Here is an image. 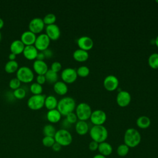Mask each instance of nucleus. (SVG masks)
Returning <instances> with one entry per match:
<instances>
[{
  "label": "nucleus",
  "mask_w": 158,
  "mask_h": 158,
  "mask_svg": "<svg viewBox=\"0 0 158 158\" xmlns=\"http://www.w3.org/2000/svg\"><path fill=\"white\" fill-rule=\"evenodd\" d=\"M141 141V136L138 130L134 128H129L125 131L123 142L130 148L138 146Z\"/></svg>",
  "instance_id": "f257e3e1"
},
{
  "label": "nucleus",
  "mask_w": 158,
  "mask_h": 158,
  "mask_svg": "<svg viewBox=\"0 0 158 158\" xmlns=\"http://www.w3.org/2000/svg\"><path fill=\"white\" fill-rule=\"evenodd\" d=\"M75 107L76 104L74 99L70 96H66L58 101L57 109L62 115L66 116L69 114L73 112Z\"/></svg>",
  "instance_id": "f03ea898"
},
{
  "label": "nucleus",
  "mask_w": 158,
  "mask_h": 158,
  "mask_svg": "<svg viewBox=\"0 0 158 158\" xmlns=\"http://www.w3.org/2000/svg\"><path fill=\"white\" fill-rule=\"evenodd\" d=\"M89 133L92 140L98 143L106 141L108 137V131L104 125H93Z\"/></svg>",
  "instance_id": "7ed1b4c3"
},
{
  "label": "nucleus",
  "mask_w": 158,
  "mask_h": 158,
  "mask_svg": "<svg viewBox=\"0 0 158 158\" xmlns=\"http://www.w3.org/2000/svg\"><path fill=\"white\" fill-rule=\"evenodd\" d=\"M54 138L55 141L62 147L69 146L73 140L72 134L65 128H61L57 130Z\"/></svg>",
  "instance_id": "20e7f679"
},
{
  "label": "nucleus",
  "mask_w": 158,
  "mask_h": 158,
  "mask_svg": "<svg viewBox=\"0 0 158 158\" xmlns=\"http://www.w3.org/2000/svg\"><path fill=\"white\" fill-rule=\"evenodd\" d=\"M91 106L86 102H80L75 107V114L78 120L86 121L92 113Z\"/></svg>",
  "instance_id": "39448f33"
},
{
  "label": "nucleus",
  "mask_w": 158,
  "mask_h": 158,
  "mask_svg": "<svg viewBox=\"0 0 158 158\" xmlns=\"http://www.w3.org/2000/svg\"><path fill=\"white\" fill-rule=\"evenodd\" d=\"M16 77L23 83H30L34 78V73L31 68L27 66L20 67L16 72Z\"/></svg>",
  "instance_id": "423d86ee"
},
{
  "label": "nucleus",
  "mask_w": 158,
  "mask_h": 158,
  "mask_svg": "<svg viewBox=\"0 0 158 158\" xmlns=\"http://www.w3.org/2000/svg\"><path fill=\"white\" fill-rule=\"evenodd\" d=\"M46 96L44 94H33L27 100L28 107L33 110L41 109L44 106Z\"/></svg>",
  "instance_id": "0eeeda50"
},
{
  "label": "nucleus",
  "mask_w": 158,
  "mask_h": 158,
  "mask_svg": "<svg viewBox=\"0 0 158 158\" xmlns=\"http://www.w3.org/2000/svg\"><path fill=\"white\" fill-rule=\"evenodd\" d=\"M60 77L64 83L66 84H70L77 80L78 75L77 73V70L75 69L67 67L62 71Z\"/></svg>",
  "instance_id": "6e6552de"
},
{
  "label": "nucleus",
  "mask_w": 158,
  "mask_h": 158,
  "mask_svg": "<svg viewBox=\"0 0 158 158\" xmlns=\"http://www.w3.org/2000/svg\"><path fill=\"white\" fill-rule=\"evenodd\" d=\"M50 41L51 40L46 33H41L36 36L34 46L38 51H43L49 48Z\"/></svg>",
  "instance_id": "1a4fd4ad"
},
{
  "label": "nucleus",
  "mask_w": 158,
  "mask_h": 158,
  "mask_svg": "<svg viewBox=\"0 0 158 158\" xmlns=\"http://www.w3.org/2000/svg\"><path fill=\"white\" fill-rule=\"evenodd\" d=\"M89 119L93 125H103L107 120V115L104 111L97 109L92 112Z\"/></svg>",
  "instance_id": "9d476101"
},
{
  "label": "nucleus",
  "mask_w": 158,
  "mask_h": 158,
  "mask_svg": "<svg viewBox=\"0 0 158 158\" xmlns=\"http://www.w3.org/2000/svg\"><path fill=\"white\" fill-rule=\"evenodd\" d=\"M119 81L117 77L113 75H109L105 77L103 81L104 88L108 91H114L118 86Z\"/></svg>",
  "instance_id": "9b49d317"
},
{
  "label": "nucleus",
  "mask_w": 158,
  "mask_h": 158,
  "mask_svg": "<svg viewBox=\"0 0 158 158\" xmlns=\"http://www.w3.org/2000/svg\"><path fill=\"white\" fill-rule=\"evenodd\" d=\"M44 23L43 19L40 17H35L32 19L28 24L29 30L37 34L41 33L44 28Z\"/></svg>",
  "instance_id": "f8f14e48"
},
{
  "label": "nucleus",
  "mask_w": 158,
  "mask_h": 158,
  "mask_svg": "<svg viewBox=\"0 0 158 158\" xmlns=\"http://www.w3.org/2000/svg\"><path fill=\"white\" fill-rule=\"evenodd\" d=\"M131 100V95L127 91H120L116 96V102L117 104L121 107H125L128 106L130 104Z\"/></svg>",
  "instance_id": "ddd939ff"
},
{
  "label": "nucleus",
  "mask_w": 158,
  "mask_h": 158,
  "mask_svg": "<svg viewBox=\"0 0 158 158\" xmlns=\"http://www.w3.org/2000/svg\"><path fill=\"white\" fill-rule=\"evenodd\" d=\"M77 44L79 49L88 51L93 48L94 42L93 39L89 36H82L77 40Z\"/></svg>",
  "instance_id": "4468645a"
},
{
  "label": "nucleus",
  "mask_w": 158,
  "mask_h": 158,
  "mask_svg": "<svg viewBox=\"0 0 158 158\" xmlns=\"http://www.w3.org/2000/svg\"><path fill=\"white\" fill-rule=\"evenodd\" d=\"M45 31L46 34L51 40H57L60 36V30L56 23L46 25Z\"/></svg>",
  "instance_id": "2eb2a0df"
},
{
  "label": "nucleus",
  "mask_w": 158,
  "mask_h": 158,
  "mask_svg": "<svg viewBox=\"0 0 158 158\" xmlns=\"http://www.w3.org/2000/svg\"><path fill=\"white\" fill-rule=\"evenodd\" d=\"M36 38V34L30 31L29 30L23 32L20 36V40L25 44V46L34 45Z\"/></svg>",
  "instance_id": "dca6fc26"
},
{
  "label": "nucleus",
  "mask_w": 158,
  "mask_h": 158,
  "mask_svg": "<svg viewBox=\"0 0 158 158\" xmlns=\"http://www.w3.org/2000/svg\"><path fill=\"white\" fill-rule=\"evenodd\" d=\"M33 69L38 75H44L48 70V66L44 60L35 59L33 64Z\"/></svg>",
  "instance_id": "f3484780"
},
{
  "label": "nucleus",
  "mask_w": 158,
  "mask_h": 158,
  "mask_svg": "<svg viewBox=\"0 0 158 158\" xmlns=\"http://www.w3.org/2000/svg\"><path fill=\"white\" fill-rule=\"evenodd\" d=\"M22 53L26 59L28 60H34L36 58L38 51L34 45L25 46Z\"/></svg>",
  "instance_id": "a211bd4d"
},
{
  "label": "nucleus",
  "mask_w": 158,
  "mask_h": 158,
  "mask_svg": "<svg viewBox=\"0 0 158 158\" xmlns=\"http://www.w3.org/2000/svg\"><path fill=\"white\" fill-rule=\"evenodd\" d=\"M25 46V44L22 43V41L20 40L17 39L12 41L10 43V50L12 53L17 55L23 52Z\"/></svg>",
  "instance_id": "6ab92c4d"
},
{
  "label": "nucleus",
  "mask_w": 158,
  "mask_h": 158,
  "mask_svg": "<svg viewBox=\"0 0 158 158\" xmlns=\"http://www.w3.org/2000/svg\"><path fill=\"white\" fill-rule=\"evenodd\" d=\"M99 154L107 157L110 156L112 152H113V148L111 146V144L106 141L102 142L101 143H99L98 149Z\"/></svg>",
  "instance_id": "aec40b11"
},
{
  "label": "nucleus",
  "mask_w": 158,
  "mask_h": 158,
  "mask_svg": "<svg viewBox=\"0 0 158 158\" xmlns=\"http://www.w3.org/2000/svg\"><path fill=\"white\" fill-rule=\"evenodd\" d=\"M75 131L79 135H85L89 131L88 123L86 121L78 120L75 123Z\"/></svg>",
  "instance_id": "412c9836"
},
{
  "label": "nucleus",
  "mask_w": 158,
  "mask_h": 158,
  "mask_svg": "<svg viewBox=\"0 0 158 158\" xmlns=\"http://www.w3.org/2000/svg\"><path fill=\"white\" fill-rule=\"evenodd\" d=\"M62 115L57 109L49 110L46 113L47 120L52 123H57L60 121Z\"/></svg>",
  "instance_id": "4be33fe9"
},
{
  "label": "nucleus",
  "mask_w": 158,
  "mask_h": 158,
  "mask_svg": "<svg viewBox=\"0 0 158 158\" xmlns=\"http://www.w3.org/2000/svg\"><path fill=\"white\" fill-rule=\"evenodd\" d=\"M53 89L56 93L59 95H65L68 91V86L63 81H57L53 85Z\"/></svg>",
  "instance_id": "5701e85b"
},
{
  "label": "nucleus",
  "mask_w": 158,
  "mask_h": 158,
  "mask_svg": "<svg viewBox=\"0 0 158 158\" xmlns=\"http://www.w3.org/2000/svg\"><path fill=\"white\" fill-rule=\"evenodd\" d=\"M73 57L77 62H83L88 59L89 54L88 51L78 49L73 52Z\"/></svg>",
  "instance_id": "b1692460"
},
{
  "label": "nucleus",
  "mask_w": 158,
  "mask_h": 158,
  "mask_svg": "<svg viewBox=\"0 0 158 158\" xmlns=\"http://www.w3.org/2000/svg\"><path fill=\"white\" fill-rule=\"evenodd\" d=\"M58 101L57 98L53 95H49L46 96L44 101V106L49 110H52L57 108Z\"/></svg>",
  "instance_id": "393cba45"
},
{
  "label": "nucleus",
  "mask_w": 158,
  "mask_h": 158,
  "mask_svg": "<svg viewBox=\"0 0 158 158\" xmlns=\"http://www.w3.org/2000/svg\"><path fill=\"white\" fill-rule=\"evenodd\" d=\"M136 123L138 128L141 129H146L151 125V121L148 117L146 115H142L137 118Z\"/></svg>",
  "instance_id": "a878e982"
},
{
  "label": "nucleus",
  "mask_w": 158,
  "mask_h": 158,
  "mask_svg": "<svg viewBox=\"0 0 158 158\" xmlns=\"http://www.w3.org/2000/svg\"><path fill=\"white\" fill-rule=\"evenodd\" d=\"M19 68V63L15 60H9L4 65L5 71L9 73H12L17 72Z\"/></svg>",
  "instance_id": "bb28decb"
},
{
  "label": "nucleus",
  "mask_w": 158,
  "mask_h": 158,
  "mask_svg": "<svg viewBox=\"0 0 158 158\" xmlns=\"http://www.w3.org/2000/svg\"><path fill=\"white\" fill-rule=\"evenodd\" d=\"M46 80L49 83H55L58 80V74L57 73L52 71L51 69H48L46 73L44 74Z\"/></svg>",
  "instance_id": "cd10ccee"
},
{
  "label": "nucleus",
  "mask_w": 158,
  "mask_h": 158,
  "mask_svg": "<svg viewBox=\"0 0 158 158\" xmlns=\"http://www.w3.org/2000/svg\"><path fill=\"white\" fill-rule=\"evenodd\" d=\"M56 131L55 127L52 124H46L43 128V133L46 136L54 137Z\"/></svg>",
  "instance_id": "c85d7f7f"
},
{
  "label": "nucleus",
  "mask_w": 158,
  "mask_h": 158,
  "mask_svg": "<svg viewBox=\"0 0 158 158\" xmlns=\"http://www.w3.org/2000/svg\"><path fill=\"white\" fill-rule=\"evenodd\" d=\"M148 65L153 69H158V53L154 52L151 54L148 58Z\"/></svg>",
  "instance_id": "c756f323"
},
{
  "label": "nucleus",
  "mask_w": 158,
  "mask_h": 158,
  "mask_svg": "<svg viewBox=\"0 0 158 158\" xmlns=\"http://www.w3.org/2000/svg\"><path fill=\"white\" fill-rule=\"evenodd\" d=\"M130 148L125 144L123 143L118 146L117 148V154L120 157H125L129 152Z\"/></svg>",
  "instance_id": "7c9ffc66"
},
{
  "label": "nucleus",
  "mask_w": 158,
  "mask_h": 158,
  "mask_svg": "<svg viewBox=\"0 0 158 158\" xmlns=\"http://www.w3.org/2000/svg\"><path fill=\"white\" fill-rule=\"evenodd\" d=\"M76 70H77V75L83 78L88 77L90 72L89 69L85 65H81Z\"/></svg>",
  "instance_id": "2f4dec72"
},
{
  "label": "nucleus",
  "mask_w": 158,
  "mask_h": 158,
  "mask_svg": "<svg viewBox=\"0 0 158 158\" xmlns=\"http://www.w3.org/2000/svg\"><path fill=\"white\" fill-rule=\"evenodd\" d=\"M30 89L33 94H40L43 92V86L37 82H34L30 85Z\"/></svg>",
  "instance_id": "473e14b6"
},
{
  "label": "nucleus",
  "mask_w": 158,
  "mask_h": 158,
  "mask_svg": "<svg viewBox=\"0 0 158 158\" xmlns=\"http://www.w3.org/2000/svg\"><path fill=\"white\" fill-rule=\"evenodd\" d=\"M43 20L44 24L46 25L54 24V23H55V22L56 21V16L54 14L48 13L44 15Z\"/></svg>",
  "instance_id": "72a5a7b5"
},
{
  "label": "nucleus",
  "mask_w": 158,
  "mask_h": 158,
  "mask_svg": "<svg viewBox=\"0 0 158 158\" xmlns=\"http://www.w3.org/2000/svg\"><path fill=\"white\" fill-rule=\"evenodd\" d=\"M55 139L54 137L44 136L42 139V144L44 146L47 148H51L55 143Z\"/></svg>",
  "instance_id": "f704fd0d"
},
{
  "label": "nucleus",
  "mask_w": 158,
  "mask_h": 158,
  "mask_svg": "<svg viewBox=\"0 0 158 158\" xmlns=\"http://www.w3.org/2000/svg\"><path fill=\"white\" fill-rule=\"evenodd\" d=\"M13 94L18 99H22L26 96V91L23 88H19L13 91Z\"/></svg>",
  "instance_id": "c9c22d12"
},
{
  "label": "nucleus",
  "mask_w": 158,
  "mask_h": 158,
  "mask_svg": "<svg viewBox=\"0 0 158 158\" xmlns=\"http://www.w3.org/2000/svg\"><path fill=\"white\" fill-rule=\"evenodd\" d=\"M20 85H21V81L17 77L11 78L9 81V87L11 89H14V90L20 88Z\"/></svg>",
  "instance_id": "e433bc0d"
},
{
  "label": "nucleus",
  "mask_w": 158,
  "mask_h": 158,
  "mask_svg": "<svg viewBox=\"0 0 158 158\" xmlns=\"http://www.w3.org/2000/svg\"><path fill=\"white\" fill-rule=\"evenodd\" d=\"M67 121L70 123V124H73L76 123L78 121V118L77 117V115L75 113L71 112L68 115H66V118Z\"/></svg>",
  "instance_id": "4c0bfd02"
},
{
  "label": "nucleus",
  "mask_w": 158,
  "mask_h": 158,
  "mask_svg": "<svg viewBox=\"0 0 158 158\" xmlns=\"http://www.w3.org/2000/svg\"><path fill=\"white\" fill-rule=\"evenodd\" d=\"M62 69V64L60 62H58V61H54L51 64V70H52V71L57 73L59 72Z\"/></svg>",
  "instance_id": "58836bf2"
},
{
  "label": "nucleus",
  "mask_w": 158,
  "mask_h": 158,
  "mask_svg": "<svg viewBox=\"0 0 158 158\" xmlns=\"http://www.w3.org/2000/svg\"><path fill=\"white\" fill-rule=\"evenodd\" d=\"M98 146H99V143L94 141H91L88 145V148L91 151H95L96 150H98Z\"/></svg>",
  "instance_id": "ea45409f"
},
{
  "label": "nucleus",
  "mask_w": 158,
  "mask_h": 158,
  "mask_svg": "<svg viewBox=\"0 0 158 158\" xmlns=\"http://www.w3.org/2000/svg\"><path fill=\"white\" fill-rule=\"evenodd\" d=\"M36 82L40 85H43L46 81V78L44 75H38L36 77Z\"/></svg>",
  "instance_id": "a19ab883"
},
{
  "label": "nucleus",
  "mask_w": 158,
  "mask_h": 158,
  "mask_svg": "<svg viewBox=\"0 0 158 158\" xmlns=\"http://www.w3.org/2000/svg\"><path fill=\"white\" fill-rule=\"evenodd\" d=\"M43 52L44 53V55L45 56V58H51L52 57V56H53V52L52 51L49 49V48H48L46 49H45L44 51H43Z\"/></svg>",
  "instance_id": "79ce46f5"
},
{
  "label": "nucleus",
  "mask_w": 158,
  "mask_h": 158,
  "mask_svg": "<svg viewBox=\"0 0 158 158\" xmlns=\"http://www.w3.org/2000/svg\"><path fill=\"white\" fill-rule=\"evenodd\" d=\"M52 149L54 151V152H59L61 150V148H62V146L58 144L57 143L55 142V143L52 145V146L51 147Z\"/></svg>",
  "instance_id": "37998d69"
},
{
  "label": "nucleus",
  "mask_w": 158,
  "mask_h": 158,
  "mask_svg": "<svg viewBox=\"0 0 158 158\" xmlns=\"http://www.w3.org/2000/svg\"><path fill=\"white\" fill-rule=\"evenodd\" d=\"M44 59H45V56H44L43 51H38V53L37 54L36 59L40 60H44Z\"/></svg>",
  "instance_id": "c03bdc74"
},
{
  "label": "nucleus",
  "mask_w": 158,
  "mask_h": 158,
  "mask_svg": "<svg viewBox=\"0 0 158 158\" xmlns=\"http://www.w3.org/2000/svg\"><path fill=\"white\" fill-rule=\"evenodd\" d=\"M16 57V55L14 53H12L10 52L9 54V59L10 60H15Z\"/></svg>",
  "instance_id": "a18cd8bd"
},
{
  "label": "nucleus",
  "mask_w": 158,
  "mask_h": 158,
  "mask_svg": "<svg viewBox=\"0 0 158 158\" xmlns=\"http://www.w3.org/2000/svg\"><path fill=\"white\" fill-rule=\"evenodd\" d=\"M93 158H106V157H105V156H102V155H101L100 154H98L94 155L93 157Z\"/></svg>",
  "instance_id": "49530a36"
},
{
  "label": "nucleus",
  "mask_w": 158,
  "mask_h": 158,
  "mask_svg": "<svg viewBox=\"0 0 158 158\" xmlns=\"http://www.w3.org/2000/svg\"><path fill=\"white\" fill-rule=\"evenodd\" d=\"M4 25V22L2 18L0 17V29H1Z\"/></svg>",
  "instance_id": "de8ad7c7"
},
{
  "label": "nucleus",
  "mask_w": 158,
  "mask_h": 158,
  "mask_svg": "<svg viewBox=\"0 0 158 158\" xmlns=\"http://www.w3.org/2000/svg\"><path fill=\"white\" fill-rule=\"evenodd\" d=\"M154 41V44H156V46L158 48V35L157 36V37Z\"/></svg>",
  "instance_id": "09e8293b"
},
{
  "label": "nucleus",
  "mask_w": 158,
  "mask_h": 158,
  "mask_svg": "<svg viewBox=\"0 0 158 158\" xmlns=\"http://www.w3.org/2000/svg\"><path fill=\"white\" fill-rule=\"evenodd\" d=\"M1 33L0 31V41H1Z\"/></svg>",
  "instance_id": "8fccbe9b"
},
{
  "label": "nucleus",
  "mask_w": 158,
  "mask_h": 158,
  "mask_svg": "<svg viewBox=\"0 0 158 158\" xmlns=\"http://www.w3.org/2000/svg\"><path fill=\"white\" fill-rule=\"evenodd\" d=\"M156 2H157V3H158V0H157V1H156Z\"/></svg>",
  "instance_id": "3c124183"
}]
</instances>
